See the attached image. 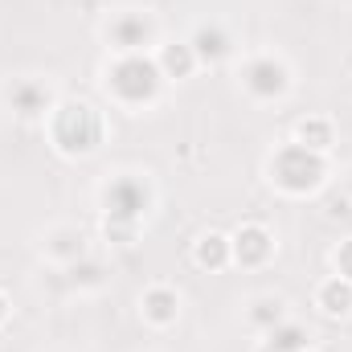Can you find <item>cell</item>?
<instances>
[{
    "label": "cell",
    "instance_id": "6da1fadb",
    "mask_svg": "<svg viewBox=\"0 0 352 352\" xmlns=\"http://www.w3.org/2000/svg\"><path fill=\"white\" fill-rule=\"evenodd\" d=\"M102 201H107V234L115 242H127L135 221L148 213V184L135 180V176H119V180L107 184Z\"/></svg>",
    "mask_w": 352,
    "mask_h": 352
},
{
    "label": "cell",
    "instance_id": "7a4b0ae2",
    "mask_svg": "<svg viewBox=\"0 0 352 352\" xmlns=\"http://www.w3.org/2000/svg\"><path fill=\"white\" fill-rule=\"evenodd\" d=\"M54 140L62 152H90L102 140V119L87 102H62L54 115Z\"/></svg>",
    "mask_w": 352,
    "mask_h": 352
},
{
    "label": "cell",
    "instance_id": "3957f363",
    "mask_svg": "<svg viewBox=\"0 0 352 352\" xmlns=\"http://www.w3.org/2000/svg\"><path fill=\"white\" fill-rule=\"evenodd\" d=\"M160 78H164V70L156 66V62H148V58H140V54H127V58H119L115 66H111V90L123 98V102H148V98H156V90H160Z\"/></svg>",
    "mask_w": 352,
    "mask_h": 352
},
{
    "label": "cell",
    "instance_id": "277c9868",
    "mask_svg": "<svg viewBox=\"0 0 352 352\" xmlns=\"http://www.w3.org/2000/svg\"><path fill=\"white\" fill-rule=\"evenodd\" d=\"M270 173L287 192H307V188H316L324 180V160H320V152H311L303 144H291V148H283L274 156Z\"/></svg>",
    "mask_w": 352,
    "mask_h": 352
},
{
    "label": "cell",
    "instance_id": "5b68a950",
    "mask_svg": "<svg viewBox=\"0 0 352 352\" xmlns=\"http://www.w3.org/2000/svg\"><path fill=\"white\" fill-rule=\"evenodd\" d=\"M242 82H246L250 94H258V98H278V94L287 90V70H283V62H274V58H254V62L246 66Z\"/></svg>",
    "mask_w": 352,
    "mask_h": 352
},
{
    "label": "cell",
    "instance_id": "8992f818",
    "mask_svg": "<svg viewBox=\"0 0 352 352\" xmlns=\"http://www.w3.org/2000/svg\"><path fill=\"white\" fill-rule=\"evenodd\" d=\"M107 37H111L123 54H135V50H144V45L152 41V21L140 16V12H123V16H115V21L107 25Z\"/></svg>",
    "mask_w": 352,
    "mask_h": 352
},
{
    "label": "cell",
    "instance_id": "52a82bcc",
    "mask_svg": "<svg viewBox=\"0 0 352 352\" xmlns=\"http://www.w3.org/2000/svg\"><path fill=\"white\" fill-rule=\"evenodd\" d=\"M270 250H274V242H270V234H266L263 226H242L238 238H234V254H238L242 263H250V266L266 263Z\"/></svg>",
    "mask_w": 352,
    "mask_h": 352
},
{
    "label": "cell",
    "instance_id": "ba28073f",
    "mask_svg": "<svg viewBox=\"0 0 352 352\" xmlns=\"http://www.w3.org/2000/svg\"><path fill=\"white\" fill-rule=\"evenodd\" d=\"M8 102H12L16 115L33 119V115H41L50 107V90L41 87V82H33V78H25V82H16V87L8 90Z\"/></svg>",
    "mask_w": 352,
    "mask_h": 352
},
{
    "label": "cell",
    "instance_id": "9c48e42d",
    "mask_svg": "<svg viewBox=\"0 0 352 352\" xmlns=\"http://www.w3.org/2000/svg\"><path fill=\"white\" fill-rule=\"evenodd\" d=\"M188 45H192L197 62H221V58L230 54V37H226L217 25H201V29H197V37H192Z\"/></svg>",
    "mask_w": 352,
    "mask_h": 352
},
{
    "label": "cell",
    "instance_id": "30bf717a",
    "mask_svg": "<svg viewBox=\"0 0 352 352\" xmlns=\"http://www.w3.org/2000/svg\"><path fill=\"white\" fill-rule=\"evenodd\" d=\"M266 349L270 352H303L307 349V332H303L299 324H274Z\"/></svg>",
    "mask_w": 352,
    "mask_h": 352
},
{
    "label": "cell",
    "instance_id": "8fae6325",
    "mask_svg": "<svg viewBox=\"0 0 352 352\" xmlns=\"http://www.w3.org/2000/svg\"><path fill=\"white\" fill-rule=\"evenodd\" d=\"M192 66H197V54H192V45H164L160 70H164L168 78H184Z\"/></svg>",
    "mask_w": 352,
    "mask_h": 352
},
{
    "label": "cell",
    "instance_id": "7c38bea8",
    "mask_svg": "<svg viewBox=\"0 0 352 352\" xmlns=\"http://www.w3.org/2000/svg\"><path fill=\"white\" fill-rule=\"evenodd\" d=\"M320 303H324V311L344 316V311L352 307V283H349V278H332V283L320 291Z\"/></svg>",
    "mask_w": 352,
    "mask_h": 352
},
{
    "label": "cell",
    "instance_id": "4fadbf2b",
    "mask_svg": "<svg viewBox=\"0 0 352 352\" xmlns=\"http://www.w3.org/2000/svg\"><path fill=\"white\" fill-rule=\"evenodd\" d=\"M144 311H148L156 324H168V320H176V295L164 291V287L148 291V295H144Z\"/></svg>",
    "mask_w": 352,
    "mask_h": 352
},
{
    "label": "cell",
    "instance_id": "5bb4252c",
    "mask_svg": "<svg viewBox=\"0 0 352 352\" xmlns=\"http://www.w3.org/2000/svg\"><path fill=\"white\" fill-rule=\"evenodd\" d=\"M230 250H234V246H230L221 234H209V238H201V246H197V263L201 266H226Z\"/></svg>",
    "mask_w": 352,
    "mask_h": 352
},
{
    "label": "cell",
    "instance_id": "9a60e30c",
    "mask_svg": "<svg viewBox=\"0 0 352 352\" xmlns=\"http://www.w3.org/2000/svg\"><path fill=\"white\" fill-rule=\"evenodd\" d=\"M50 254H58V258H66V263H78V258H82V234L58 230V234L50 238Z\"/></svg>",
    "mask_w": 352,
    "mask_h": 352
},
{
    "label": "cell",
    "instance_id": "2e32d148",
    "mask_svg": "<svg viewBox=\"0 0 352 352\" xmlns=\"http://www.w3.org/2000/svg\"><path fill=\"white\" fill-rule=\"evenodd\" d=\"M250 320L258 324V328H274V324H283V303L278 299H254V307H250Z\"/></svg>",
    "mask_w": 352,
    "mask_h": 352
},
{
    "label": "cell",
    "instance_id": "e0dca14e",
    "mask_svg": "<svg viewBox=\"0 0 352 352\" xmlns=\"http://www.w3.org/2000/svg\"><path fill=\"white\" fill-rule=\"evenodd\" d=\"M328 140H332V131H328V123H320V119H311V123H303V127H299V144H303V148H311V152L328 148Z\"/></svg>",
    "mask_w": 352,
    "mask_h": 352
},
{
    "label": "cell",
    "instance_id": "ac0fdd59",
    "mask_svg": "<svg viewBox=\"0 0 352 352\" xmlns=\"http://www.w3.org/2000/svg\"><path fill=\"white\" fill-rule=\"evenodd\" d=\"M98 274H102V270H98L94 263H87V266L74 263V283H87V287H94V283H98Z\"/></svg>",
    "mask_w": 352,
    "mask_h": 352
},
{
    "label": "cell",
    "instance_id": "d6986e66",
    "mask_svg": "<svg viewBox=\"0 0 352 352\" xmlns=\"http://www.w3.org/2000/svg\"><path fill=\"white\" fill-rule=\"evenodd\" d=\"M336 266H340V274L352 283V242H344V246L336 250Z\"/></svg>",
    "mask_w": 352,
    "mask_h": 352
},
{
    "label": "cell",
    "instance_id": "ffe728a7",
    "mask_svg": "<svg viewBox=\"0 0 352 352\" xmlns=\"http://www.w3.org/2000/svg\"><path fill=\"white\" fill-rule=\"evenodd\" d=\"M4 316H8V303H4V295H0V320H4Z\"/></svg>",
    "mask_w": 352,
    "mask_h": 352
},
{
    "label": "cell",
    "instance_id": "44dd1931",
    "mask_svg": "<svg viewBox=\"0 0 352 352\" xmlns=\"http://www.w3.org/2000/svg\"><path fill=\"white\" fill-rule=\"evenodd\" d=\"M349 192H352V173H349Z\"/></svg>",
    "mask_w": 352,
    "mask_h": 352
}]
</instances>
